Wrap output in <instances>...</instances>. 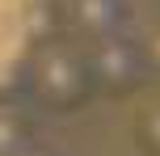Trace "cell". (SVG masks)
<instances>
[{
    "instance_id": "obj_1",
    "label": "cell",
    "mask_w": 160,
    "mask_h": 156,
    "mask_svg": "<svg viewBox=\"0 0 160 156\" xmlns=\"http://www.w3.org/2000/svg\"><path fill=\"white\" fill-rule=\"evenodd\" d=\"M25 47V21L13 0H0V68H8Z\"/></svg>"
}]
</instances>
